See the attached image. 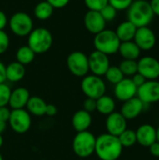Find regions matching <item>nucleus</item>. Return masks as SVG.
Segmentation results:
<instances>
[{
	"instance_id": "1",
	"label": "nucleus",
	"mask_w": 159,
	"mask_h": 160,
	"mask_svg": "<svg viewBox=\"0 0 159 160\" xmlns=\"http://www.w3.org/2000/svg\"><path fill=\"white\" fill-rule=\"evenodd\" d=\"M123 149L116 136L104 133L96 139L95 154L100 160H117L121 157Z\"/></svg>"
},
{
	"instance_id": "2",
	"label": "nucleus",
	"mask_w": 159,
	"mask_h": 160,
	"mask_svg": "<svg viewBox=\"0 0 159 160\" xmlns=\"http://www.w3.org/2000/svg\"><path fill=\"white\" fill-rule=\"evenodd\" d=\"M154 17L150 3L146 0H135L127 8V21L137 27L148 26Z\"/></svg>"
},
{
	"instance_id": "3",
	"label": "nucleus",
	"mask_w": 159,
	"mask_h": 160,
	"mask_svg": "<svg viewBox=\"0 0 159 160\" xmlns=\"http://www.w3.org/2000/svg\"><path fill=\"white\" fill-rule=\"evenodd\" d=\"M27 37V45L36 54L45 53L51 49L52 45V36L51 32L44 27L33 29Z\"/></svg>"
},
{
	"instance_id": "4",
	"label": "nucleus",
	"mask_w": 159,
	"mask_h": 160,
	"mask_svg": "<svg viewBox=\"0 0 159 160\" xmlns=\"http://www.w3.org/2000/svg\"><path fill=\"white\" fill-rule=\"evenodd\" d=\"M96 139L97 137L88 130L77 132L72 141L74 154L81 158H86L95 154Z\"/></svg>"
},
{
	"instance_id": "5",
	"label": "nucleus",
	"mask_w": 159,
	"mask_h": 160,
	"mask_svg": "<svg viewBox=\"0 0 159 160\" xmlns=\"http://www.w3.org/2000/svg\"><path fill=\"white\" fill-rule=\"evenodd\" d=\"M121 41L119 40L115 31L104 29L100 33L95 35L94 38V46L96 51H98L102 53L114 54L118 52Z\"/></svg>"
},
{
	"instance_id": "6",
	"label": "nucleus",
	"mask_w": 159,
	"mask_h": 160,
	"mask_svg": "<svg viewBox=\"0 0 159 160\" xmlns=\"http://www.w3.org/2000/svg\"><path fill=\"white\" fill-rule=\"evenodd\" d=\"M81 88L86 98L97 99L106 93V84L101 77L91 74L82 78Z\"/></svg>"
},
{
	"instance_id": "7",
	"label": "nucleus",
	"mask_w": 159,
	"mask_h": 160,
	"mask_svg": "<svg viewBox=\"0 0 159 160\" xmlns=\"http://www.w3.org/2000/svg\"><path fill=\"white\" fill-rule=\"evenodd\" d=\"M8 24L11 32L18 37L28 36L34 29L33 20L30 15L22 11L14 13L10 17Z\"/></svg>"
},
{
	"instance_id": "8",
	"label": "nucleus",
	"mask_w": 159,
	"mask_h": 160,
	"mask_svg": "<svg viewBox=\"0 0 159 160\" xmlns=\"http://www.w3.org/2000/svg\"><path fill=\"white\" fill-rule=\"evenodd\" d=\"M68 70L76 77H84L89 72L88 56L82 52H72L67 58Z\"/></svg>"
},
{
	"instance_id": "9",
	"label": "nucleus",
	"mask_w": 159,
	"mask_h": 160,
	"mask_svg": "<svg viewBox=\"0 0 159 160\" xmlns=\"http://www.w3.org/2000/svg\"><path fill=\"white\" fill-rule=\"evenodd\" d=\"M7 122L10 128L15 133L23 134L26 133L31 128V114L24 109L11 110Z\"/></svg>"
},
{
	"instance_id": "10",
	"label": "nucleus",
	"mask_w": 159,
	"mask_h": 160,
	"mask_svg": "<svg viewBox=\"0 0 159 160\" xmlns=\"http://www.w3.org/2000/svg\"><path fill=\"white\" fill-rule=\"evenodd\" d=\"M137 97L144 103L151 104L159 102V82L157 80H147L138 87Z\"/></svg>"
},
{
	"instance_id": "11",
	"label": "nucleus",
	"mask_w": 159,
	"mask_h": 160,
	"mask_svg": "<svg viewBox=\"0 0 159 160\" xmlns=\"http://www.w3.org/2000/svg\"><path fill=\"white\" fill-rule=\"evenodd\" d=\"M89 71L97 76H104L108 68H110V60L107 54L98 51H94L88 56Z\"/></svg>"
},
{
	"instance_id": "12",
	"label": "nucleus",
	"mask_w": 159,
	"mask_h": 160,
	"mask_svg": "<svg viewBox=\"0 0 159 160\" xmlns=\"http://www.w3.org/2000/svg\"><path fill=\"white\" fill-rule=\"evenodd\" d=\"M138 73L146 80H157L159 78V61L153 56H144L138 61Z\"/></svg>"
},
{
	"instance_id": "13",
	"label": "nucleus",
	"mask_w": 159,
	"mask_h": 160,
	"mask_svg": "<svg viewBox=\"0 0 159 160\" xmlns=\"http://www.w3.org/2000/svg\"><path fill=\"white\" fill-rule=\"evenodd\" d=\"M133 41L141 49V51H150L157 43L156 34L148 26L138 27Z\"/></svg>"
},
{
	"instance_id": "14",
	"label": "nucleus",
	"mask_w": 159,
	"mask_h": 160,
	"mask_svg": "<svg viewBox=\"0 0 159 160\" xmlns=\"http://www.w3.org/2000/svg\"><path fill=\"white\" fill-rule=\"evenodd\" d=\"M137 90L138 87L134 84L131 78H124L114 85V96L118 100L125 102L137 97Z\"/></svg>"
},
{
	"instance_id": "15",
	"label": "nucleus",
	"mask_w": 159,
	"mask_h": 160,
	"mask_svg": "<svg viewBox=\"0 0 159 160\" xmlns=\"http://www.w3.org/2000/svg\"><path fill=\"white\" fill-rule=\"evenodd\" d=\"M127 119L121 114V112H113L111 114L107 115L105 127L107 133L118 137L122 132L127 128Z\"/></svg>"
},
{
	"instance_id": "16",
	"label": "nucleus",
	"mask_w": 159,
	"mask_h": 160,
	"mask_svg": "<svg viewBox=\"0 0 159 160\" xmlns=\"http://www.w3.org/2000/svg\"><path fill=\"white\" fill-rule=\"evenodd\" d=\"M83 22L88 32L97 35L106 29V21L99 11L88 10L84 16Z\"/></svg>"
},
{
	"instance_id": "17",
	"label": "nucleus",
	"mask_w": 159,
	"mask_h": 160,
	"mask_svg": "<svg viewBox=\"0 0 159 160\" xmlns=\"http://www.w3.org/2000/svg\"><path fill=\"white\" fill-rule=\"evenodd\" d=\"M144 105L145 104L138 97H134L123 102L120 112L127 120H132L137 118L142 112Z\"/></svg>"
},
{
	"instance_id": "18",
	"label": "nucleus",
	"mask_w": 159,
	"mask_h": 160,
	"mask_svg": "<svg viewBox=\"0 0 159 160\" xmlns=\"http://www.w3.org/2000/svg\"><path fill=\"white\" fill-rule=\"evenodd\" d=\"M135 132L137 142L143 147H149L157 142V128L150 124L140 126Z\"/></svg>"
},
{
	"instance_id": "19",
	"label": "nucleus",
	"mask_w": 159,
	"mask_h": 160,
	"mask_svg": "<svg viewBox=\"0 0 159 160\" xmlns=\"http://www.w3.org/2000/svg\"><path fill=\"white\" fill-rule=\"evenodd\" d=\"M29 91L24 87H18L11 90L8 106L11 110H19L26 107V104L30 98Z\"/></svg>"
},
{
	"instance_id": "20",
	"label": "nucleus",
	"mask_w": 159,
	"mask_h": 160,
	"mask_svg": "<svg viewBox=\"0 0 159 160\" xmlns=\"http://www.w3.org/2000/svg\"><path fill=\"white\" fill-rule=\"evenodd\" d=\"M71 123L76 132L86 131L92 125L91 113L84 110H79L73 114Z\"/></svg>"
},
{
	"instance_id": "21",
	"label": "nucleus",
	"mask_w": 159,
	"mask_h": 160,
	"mask_svg": "<svg viewBox=\"0 0 159 160\" xmlns=\"http://www.w3.org/2000/svg\"><path fill=\"white\" fill-rule=\"evenodd\" d=\"M137 26H135L132 22H130L129 21H126L121 22L116 30H115V34L117 35L119 40L121 42H125V41H131L134 39L136 31H137Z\"/></svg>"
},
{
	"instance_id": "22",
	"label": "nucleus",
	"mask_w": 159,
	"mask_h": 160,
	"mask_svg": "<svg viewBox=\"0 0 159 160\" xmlns=\"http://www.w3.org/2000/svg\"><path fill=\"white\" fill-rule=\"evenodd\" d=\"M25 75V67L19 62H11L6 66V79L11 82H17L23 79Z\"/></svg>"
},
{
	"instance_id": "23",
	"label": "nucleus",
	"mask_w": 159,
	"mask_h": 160,
	"mask_svg": "<svg viewBox=\"0 0 159 160\" xmlns=\"http://www.w3.org/2000/svg\"><path fill=\"white\" fill-rule=\"evenodd\" d=\"M118 52L124 59L136 60L140 57L142 51L137 46V44L133 40H131V41L121 42Z\"/></svg>"
},
{
	"instance_id": "24",
	"label": "nucleus",
	"mask_w": 159,
	"mask_h": 160,
	"mask_svg": "<svg viewBox=\"0 0 159 160\" xmlns=\"http://www.w3.org/2000/svg\"><path fill=\"white\" fill-rule=\"evenodd\" d=\"M47 103L39 97H30L27 104L26 111L35 116H43L45 115Z\"/></svg>"
},
{
	"instance_id": "25",
	"label": "nucleus",
	"mask_w": 159,
	"mask_h": 160,
	"mask_svg": "<svg viewBox=\"0 0 159 160\" xmlns=\"http://www.w3.org/2000/svg\"><path fill=\"white\" fill-rule=\"evenodd\" d=\"M115 110V101L114 99L107 95H103L102 97L97 99V110L99 113L103 115H109L113 112Z\"/></svg>"
},
{
	"instance_id": "26",
	"label": "nucleus",
	"mask_w": 159,
	"mask_h": 160,
	"mask_svg": "<svg viewBox=\"0 0 159 160\" xmlns=\"http://www.w3.org/2000/svg\"><path fill=\"white\" fill-rule=\"evenodd\" d=\"M53 8L52 7L51 4H49L46 0L39 2L38 4L36 5L34 8V14L37 19L44 21L48 20L53 13Z\"/></svg>"
},
{
	"instance_id": "27",
	"label": "nucleus",
	"mask_w": 159,
	"mask_h": 160,
	"mask_svg": "<svg viewBox=\"0 0 159 160\" xmlns=\"http://www.w3.org/2000/svg\"><path fill=\"white\" fill-rule=\"evenodd\" d=\"M35 56H36V53L32 51V49L28 45L20 47L16 52L17 62H19L20 64L23 66L29 65L30 63H32L35 59Z\"/></svg>"
},
{
	"instance_id": "28",
	"label": "nucleus",
	"mask_w": 159,
	"mask_h": 160,
	"mask_svg": "<svg viewBox=\"0 0 159 160\" xmlns=\"http://www.w3.org/2000/svg\"><path fill=\"white\" fill-rule=\"evenodd\" d=\"M118 139L124 148H128L133 146L137 142V137H136V132L135 130L132 129H126L124 132H122L119 136Z\"/></svg>"
},
{
	"instance_id": "29",
	"label": "nucleus",
	"mask_w": 159,
	"mask_h": 160,
	"mask_svg": "<svg viewBox=\"0 0 159 160\" xmlns=\"http://www.w3.org/2000/svg\"><path fill=\"white\" fill-rule=\"evenodd\" d=\"M119 68L124 74V76H133L138 72V61L136 60H128L124 59L120 65Z\"/></svg>"
},
{
	"instance_id": "30",
	"label": "nucleus",
	"mask_w": 159,
	"mask_h": 160,
	"mask_svg": "<svg viewBox=\"0 0 159 160\" xmlns=\"http://www.w3.org/2000/svg\"><path fill=\"white\" fill-rule=\"evenodd\" d=\"M107 79V81L112 84H116L118 83L119 82H121L125 76L124 74L122 73V71L120 70L119 67H116V66H110V68H108V70L106 71L105 75H104Z\"/></svg>"
},
{
	"instance_id": "31",
	"label": "nucleus",
	"mask_w": 159,
	"mask_h": 160,
	"mask_svg": "<svg viewBox=\"0 0 159 160\" xmlns=\"http://www.w3.org/2000/svg\"><path fill=\"white\" fill-rule=\"evenodd\" d=\"M11 94V89L5 82L0 83V107L7 106L9 98Z\"/></svg>"
},
{
	"instance_id": "32",
	"label": "nucleus",
	"mask_w": 159,
	"mask_h": 160,
	"mask_svg": "<svg viewBox=\"0 0 159 160\" xmlns=\"http://www.w3.org/2000/svg\"><path fill=\"white\" fill-rule=\"evenodd\" d=\"M99 12H100L101 16L103 17V19L106 21V22L113 21L117 15V10L112 6H111L110 4L106 5Z\"/></svg>"
},
{
	"instance_id": "33",
	"label": "nucleus",
	"mask_w": 159,
	"mask_h": 160,
	"mask_svg": "<svg viewBox=\"0 0 159 160\" xmlns=\"http://www.w3.org/2000/svg\"><path fill=\"white\" fill-rule=\"evenodd\" d=\"M84 4L89 10L100 11L106 5L109 4V0H84Z\"/></svg>"
},
{
	"instance_id": "34",
	"label": "nucleus",
	"mask_w": 159,
	"mask_h": 160,
	"mask_svg": "<svg viewBox=\"0 0 159 160\" xmlns=\"http://www.w3.org/2000/svg\"><path fill=\"white\" fill-rule=\"evenodd\" d=\"M132 2L133 0H109V4L112 6L117 11L127 9Z\"/></svg>"
},
{
	"instance_id": "35",
	"label": "nucleus",
	"mask_w": 159,
	"mask_h": 160,
	"mask_svg": "<svg viewBox=\"0 0 159 160\" xmlns=\"http://www.w3.org/2000/svg\"><path fill=\"white\" fill-rule=\"evenodd\" d=\"M9 47V38L4 30H0V54L7 52Z\"/></svg>"
},
{
	"instance_id": "36",
	"label": "nucleus",
	"mask_w": 159,
	"mask_h": 160,
	"mask_svg": "<svg viewBox=\"0 0 159 160\" xmlns=\"http://www.w3.org/2000/svg\"><path fill=\"white\" fill-rule=\"evenodd\" d=\"M82 107L84 111L88 112H93L94 111L97 110V99L94 98H86V99L83 101Z\"/></svg>"
},
{
	"instance_id": "37",
	"label": "nucleus",
	"mask_w": 159,
	"mask_h": 160,
	"mask_svg": "<svg viewBox=\"0 0 159 160\" xmlns=\"http://www.w3.org/2000/svg\"><path fill=\"white\" fill-rule=\"evenodd\" d=\"M10 112H11V110L7 106L0 107V121L7 123L8 118L10 116Z\"/></svg>"
},
{
	"instance_id": "38",
	"label": "nucleus",
	"mask_w": 159,
	"mask_h": 160,
	"mask_svg": "<svg viewBox=\"0 0 159 160\" xmlns=\"http://www.w3.org/2000/svg\"><path fill=\"white\" fill-rule=\"evenodd\" d=\"M49 4L52 5L53 8H65L70 0H46Z\"/></svg>"
},
{
	"instance_id": "39",
	"label": "nucleus",
	"mask_w": 159,
	"mask_h": 160,
	"mask_svg": "<svg viewBox=\"0 0 159 160\" xmlns=\"http://www.w3.org/2000/svg\"><path fill=\"white\" fill-rule=\"evenodd\" d=\"M131 80H132V82H134V84H135L137 87H140L141 85H142V84L147 81L142 74H140V73H138V72L132 76Z\"/></svg>"
},
{
	"instance_id": "40",
	"label": "nucleus",
	"mask_w": 159,
	"mask_h": 160,
	"mask_svg": "<svg viewBox=\"0 0 159 160\" xmlns=\"http://www.w3.org/2000/svg\"><path fill=\"white\" fill-rule=\"evenodd\" d=\"M57 113V108L55 105L53 104H47L46 106V111H45V114L52 117V116H54L56 115Z\"/></svg>"
},
{
	"instance_id": "41",
	"label": "nucleus",
	"mask_w": 159,
	"mask_h": 160,
	"mask_svg": "<svg viewBox=\"0 0 159 160\" xmlns=\"http://www.w3.org/2000/svg\"><path fill=\"white\" fill-rule=\"evenodd\" d=\"M149 151L151 153V155L153 157L159 158V142H155L153 144H151L149 147Z\"/></svg>"
},
{
	"instance_id": "42",
	"label": "nucleus",
	"mask_w": 159,
	"mask_h": 160,
	"mask_svg": "<svg viewBox=\"0 0 159 160\" xmlns=\"http://www.w3.org/2000/svg\"><path fill=\"white\" fill-rule=\"evenodd\" d=\"M149 3H150V6L152 8L154 14L159 16V0H151V2Z\"/></svg>"
},
{
	"instance_id": "43",
	"label": "nucleus",
	"mask_w": 159,
	"mask_h": 160,
	"mask_svg": "<svg viewBox=\"0 0 159 160\" xmlns=\"http://www.w3.org/2000/svg\"><path fill=\"white\" fill-rule=\"evenodd\" d=\"M7 24V15L0 10V30H4V28Z\"/></svg>"
},
{
	"instance_id": "44",
	"label": "nucleus",
	"mask_w": 159,
	"mask_h": 160,
	"mask_svg": "<svg viewBox=\"0 0 159 160\" xmlns=\"http://www.w3.org/2000/svg\"><path fill=\"white\" fill-rule=\"evenodd\" d=\"M6 81V66L0 61V83H3Z\"/></svg>"
},
{
	"instance_id": "45",
	"label": "nucleus",
	"mask_w": 159,
	"mask_h": 160,
	"mask_svg": "<svg viewBox=\"0 0 159 160\" xmlns=\"http://www.w3.org/2000/svg\"><path fill=\"white\" fill-rule=\"evenodd\" d=\"M6 128H7V123L0 121V134H2L6 130Z\"/></svg>"
},
{
	"instance_id": "46",
	"label": "nucleus",
	"mask_w": 159,
	"mask_h": 160,
	"mask_svg": "<svg viewBox=\"0 0 159 160\" xmlns=\"http://www.w3.org/2000/svg\"><path fill=\"white\" fill-rule=\"evenodd\" d=\"M3 143H4V139H3V136H2V134H0V148L2 147Z\"/></svg>"
},
{
	"instance_id": "47",
	"label": "nucleus",
	"mask_w": 159,
	"mask_h": 160,
	"mask_svg": "<svg viewBox=\"0 0 159 160\" xmlns=\"http://www.w3.org/2000/svg\"><path fill=\"white\" fill-rule=\"evenodd\" d=\"M157 142H159V126L158 128H157Z\"/></svg>"
},
{
	"instance_id": "48",
	"label": "nucleus",
	"mask_w": 159,
	"mask_h": 160,
	"mask_svg": "<svg viewBox=\"0 0 159 160\" xmlns=\"http://www.w3.org/2000/svg\"><path fill=\"white\" fill-rule=\"evenodd\" d=\"M0 160H4L3 159V157H2V155H1V153H0Z\"/></svg>"
},
{
	"instance_id": "49",
	"label": "nucleus",
	"mask_w": 159,
	"mask_h": 160,
	"mask_svg": "<svg viewBox=\"0 0 159 160\" xmlns=\"http://www.w3.org/2000/svg\"><path fill=\"white\" fill-rule=\"evenodd\" d=\"M133 1H135V0H133Z\"/></svg>"
},
{
	"instance_id": "50",
	"label": "nucleus",
	"mask_w": 159,
	"mask_h": 160,
	"mask_svg": "<svg viewBox=\"0 0 159 160\" xmlns=\"http://www.w3.org/2000/svg\"><path fill=\"white\" fill-rule=\"evenodd\" d=\"M40 160H42V159H40Z\"/></svg>"
}]
</instances>
